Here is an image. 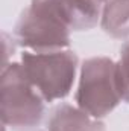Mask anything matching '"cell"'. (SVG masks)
Segmentation results:
<instances>
[{
	"instance_id": "1",
	"label": "cell",
	"mask_w": 129,
	"mask_h": 131,
	"mask_svg": "<svg viewBox=\"0 0 129 131\" xmlns=\"http://www.w3.org/2000/svg\"><path fill=\"white\" fill-rule=\"evenodd\" d=\"M44 102L28 79L21 63L3 66L0 76V116L5 127L23 131L40 125L46 114Z\"/></svg>"
},
{
	"instance_id": "8",
	"label": "cell",
	"mask_w": 129,
	"mask_h": 131,
	"mask_svg": "<svg viewBox=\"0 0 129 131\" xmlns=\"http://www.w3.org/2000/svg\"><path fill=\"white\" fill-rule=\"evenodd\" d=\"M117 66H119V78H120L123 101L129 102V40L123 44L120 50V60L117 61Z\"/></svg>"
},
{
	"instance_id": "6",
	"label": "cell",
	"mask_w": 129,
	"mask_h": 131,
	"mask_svg": "<svg viewBox=\"0 0 129 131\" xmlns=\"http://www.w3.org/2000/svg\"><path fill=\"white\" fill-rule=\"evenodd\" d=\"M49 131H106L102 119H96L78 105L59 104L49 117Z\"/></svg>"
},
{
	"instance_id": "2",
	"label": "cell",
	"mask_w": 129,
	"mask_h": 131,
	"mask_svg": "<svg viewBox=\"0 0 129 131\" xmlns=\"http://www.w3.org/2000/svg\"><path fill=\"white\" fill-rule=\"evenodd\" d=\"M123 101L119 66L108 57L85 60L79 70L76 104L96 119L112 113Z\"/></svg>"
},
{
	"instance_id": "4",
	"label": "cell",
	"mask_w": 129,
	"mask_h": 131,
	"mask_svg": "<svg viewBox=\"0 0 129 131\" xmlns=\"http://www.w3.org/2000/svg\"><path fill=\"white\" fill-rule=\"evenodd\" d=\"M70 34L62 23L29 6L14 28V41L32 52H53L70 46Z\"/></svg>"
},
{
	"instance_id": "3",
	"label": "cell",
	"mask_w": 129,
	"mask_h": 131,
	"mask_svg": "<svg viewBox=\"0 0 129 131\" xmlns=\"http://www.w3.org/2000/svg\"><path fill=\"white\" fill-rule=\"evenodd\" d=\"M23 70L36 92L46 102L64 99L70 95L79 60L73 50L24 52L21 55Z\"/></svg>"
},
{
	"instance_id": "7",
	"label": "cell",
	"mask_w": 129,
	"mask_h": 131,
	"mask_svg": "<svg viewBox=\"0 0 129 131\" xmlns=\"http://www.w3.org/2000/svg\"><path fill=\"white\" fill-rule=\"evenodd\" d=\"M100 26L112 38H129V0H106L100 12Z\"/></svg>"
},
{
	"instance_id": "5",
	"label": "cell",
	"mask_w": 129,
	"mask_h": 131,
	"mask_svg": "<svg viewBox=\"0 0 129 131\" xmlns=\"http://www.w3.org/2000/svg\"><path fill=\"white\" fill-rule=\"evenodd\" d=\"M31 6L76 32L93 29L102 12L99 0H32Z\"/></svg>"
},
{
	"instance_id": "9",
	"label": "cell",
	"mask_w": 129,
	"mask_h": 131,
	"mask_svg": "<svg viewBox=\"0 0 129 131\" xmlns=\"http://www.w3.org/2000/svg\"><path fill=\"white\" fill-rule=\"evenodd\" d=\"M99 2H100V3H105V2H106V0H99Z\"/></svg>"
}]
</instances>
